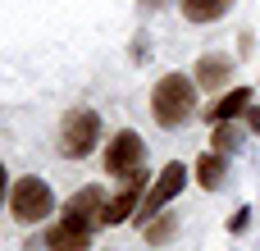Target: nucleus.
Returning a JSON list of instances; mask_svg holds the SVG:
<instances>
[{"mask_svg":"<svg viewBox=\"0 0 260 251\" xmlns=\"http://www.w3.org/2000/svg\"><path fill=\"white\" fill-rule=\"evenodd\" d=\"M151 114L160 128H183L197 114V78L187 73H165L151 91Z\"/></svg>","mask_w":260,"mask_h":251,"instance_id":"f257e3e1","label":"nucleus"},{"mask_svg":"<svg viewBox=\"0 0 260 251\" xmlns=\"http://www.w3.org/2000/svg\"><path fill=\"white\" fill-rule=\"evenodd\" d=\"M59 155L64 160H87L96 146H101V114L91 110V105H73V110H64V119H59Z\"/></svg>","mask_w":260,"mask_h":251,"instance_id":"f03ea898","label":"nucleus"},{"mask_svg":"<svg viewBox=\"0 0 260 251\" xmlns=\"http://www.w3.org/2000/svg\"><path fill=\"white\" fill-rule=\"evenodd\" d=\"M23 229L27 224H41L50 210H55V192H50V183L46 178H37V174H23L14 187H9V206H5Z\"/></svg>","mask_w":260,"mask_h":251,"instance_id":"7ed1b4c3","label":"nucleus"},{"mask_svg":"<svg viewBox=\"0 0 260 251\" xmlns=\"http://www.w3.org/2000/svg\"><path fill=\"white\" fill-rule=\"evenodd\" d=\"M183 187H187V169H183L178 160H169V165L155 174V183L146 187V197H142V206H137V224H146L151 215H160V210H165Z\"/></svg>","mask_w":260,"mask_h":251,"instance_id":"20e7f679","label":"nucleus"},{"mask_svg":"<svg viewBox=\"0 0 260 251\" xmlns=\"http://www.w3.org/2000/svg\"><path fill=\"white\" fill-rule=\"evenodd\" d=\"M105 210H110V197L91 183V187H78L69 201H64V224L82 229V233H96L105 224Z\"/></svg>","mask_w":260,"mask_h":251,"instance_id":"39448f33","label":"nucleus"},{"mask_svg":"<svg viewBox=\"0 0 260 251\" xmlns=\"http://www.w3.org/2000/svg\"><path fill=\"white\" fill-rule=\"evenodd\" d=\"M101 165H105V174L123 178V174H133V169H142V165H146V142H142L133 128H123V133H114V137L105 142Z\"/></svg>","mask_w":260,"mask_h":251,"instance_id":"423d86ee","label":"nucleus"},{"mask_svg":"<svg viewBox=\"0 0 260 251\" xmlns=\"http://www.w3.org/2000/svg\"><path fill=\"white\" fill-rule=\"evenodd\" d=\"M142 197H146V165H142V169H133V174H123V187L110 197L105 224H123V219H133V215H137V206H142Z\"/></svg>","mask_w":260,"mask_h":251,"instance_id":"0eeeda50","label":"nucleus"},{"mask_svg":"<svg viewBox=\"0 0 260 251\" xmlns=\"http://www.w3.org/2000/svg\"><path fill=\"white\" fill-rule=\"evenodd\" d=\"M229 73H233V59L215 50V55H201V59H197V73H192V78H197V87L219 91V87L229 82Z\"/></svg>","mask_w":260,"mask_h":251,"instance_id":"6e6552de","label":"nucleus"},{"mask_svg":"<svg viewBox=\"0 0 260 251\" xmlns=\"http://www.w3.org/2000/svg\"><path fill=\"white\" fill-rule=\"evenodd\" d=\"M91 247V233H82V229H73V224H50V233H46V251H87Z\"/></svg>","mask_w":260,"mask_h":251,"instance_id":"1a4fd4ad","label":"nucleus"},{"mask_svg":"<svg viewBox=\"0 0 260 251\" xmlns=\"http://www.w3.org/2000/svg\"><path fill=\"white\" fill-rule=\"evenodd\" d=\"M247 110H251V91L238 87V91H229V96H219V101L210 105V123H233V119L247 114Z\"/></svg>","mask_w":260,"mask_h":251,"instance_id":"9d476101","label":"nucleus"},{"mask_svg":"<svg viewBox=\"0 0 260 251\" xmlns=\"http://www.w3.org/2000/svg\"><path fill=\"white\" fill-rule=\"evenodd\" d=\"M224 169H229V160H224L219 151H206V155L197 160V174H192V178H197L206 192H215V187H224Z\"/></svg>","mask_w":260,"mask_h":251,"instance_id":"9b49d317","label":"nucleus"},{"mask_svg":"<svg viewBox=\"0 0 260 251\" xmlns=\"http://www.w3.org/2000/svg\"><path fill=\"white\" fill-rule=\"evenodd\" d=\"M178 9H183L187 23H215V18H224L233 9V0H183Z\"/></svg>","mask_w":260,"mask_h":251,"instance_id":"f8f14e48","label":"nucleus"},{"mask_svg":"<svg viewBox=\"0 0 260 251\" xmlns=\"http://www.w3.org/2000/svg\"><path fill=\"white\" fill-rule=\"evenodd\" d=\"M178 233V219H174V210H160V215H151L146 224H142V238L151 242V247H160V242H169Z\"/></svg>","mask_w":260,"mask_h":251,"instance_id":"ddd939ff","label":"nucleus"},{"mask_svg":"<svg viewBox=\"0 0 260 251\" xmlns=\"http://www.w3.org/2000/svg\"><path fill=\"white\" fill-rule=\"evenodd\" d=\"M215 151H219V155L233 151V128H229V123H215Z\"/></svg>","mask_w":260,"mask_h":251,"instance_id":"4468645a","label":"nucleus"},{"mask_svg":"<svg viewBox=\"0 0 260 251\" xmlns=\"http://www.w3.org/2000/svg\"><path fill=\"white\" fill-rule=\"evenodd\" d=\"M247 224H251V210H238V215H233V219H229V233H242V229H247Z\"/></svg>","mask_w":260,"mask_h":251,"instance_id":"2eb2a0df","label":"nucleus"},{"mask_svg":"<svg viewBox=\"0 0 260 251\" xmlns=\"http://www.w3.org/2000/svg\"><path fill=\"white\" fill-rule=\"evenodd\" d=\"M9 187H14V183H9V169H5V165H0V210H5V206H9Z\"/></svg>","mask_w":260,"mask_h":251,"instance_id":"dca6fc26","label":"nucleus"},{"mask_svg":"<svg viewBox=\"0 0 260 251\" xmlns=\"http://www.w3.org/2000/svg\"><path fill=\"white\" fill-rule=\"evenodd\" d=\"M247 123L256 128V137H260V105H251V110H247Z\"/></svg>","mask_w":260,"mask_h":251,"instance_id":"f3484780","label":"nucleus"},{"mask_svg":"<svg viewBox=\"0 0 260 251\" xmlns=\"http://www.w3.org/2000/svg\"><path fill=\"white\" fill-rule=\"evenodd\" d=\"M155 5H165V0H142V9H155Z\"/></svg>","mask_w":260,"mask_h":251,"instance_id":"a211bd4d","label":"nucleus"}]
</instances>
